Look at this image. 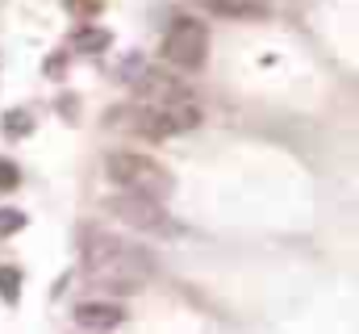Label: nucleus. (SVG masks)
<instances>
[{
	"instance_id": "f257e3e1",
	"label": "nucleus",
	"mask_w": 359,
	"mask_h": 334,
	"mask_svg": "<svg viewBox=\"0 0 359 334\" xmlns=\"http://www.w3.org/2000/svg\"><path fill=\"white\" fill-rule=\"evenodd\" d=\"M84 267L92 280H100L113 293H138L155 276V255L117 239V234L84 230Z\"/></svg>"
},
{
	"instance_id": "f03ea898",
	"label": "nucleus",
	"mask_w": 359,
	"mask_h": 334,
	"mask_svg": "<svg viewBox=\"0 0 359 334\" xmlns=\"http://www.w3.org/2000/svg\"><path fill=\"white\" fill-rule=\"evenodd\" d=\"M104 171H109V180H113L121 192L151 196V201H168V196H172V188H176L172 171L159 163V159L142 155V151H109Z\"/></svg>"
},
{
	"instance_id": "7ed1b4c3",
	"label": "nucleus",
	"mask_w": 359,
	"mask_h": 334,
	"mask_svg": "<svg viewBox=\"0 0 359 334\" xmlns=\"http://www.w3.org/2000/svg\"><path fill=\"white\" fill-rule=\"evenodd\" d=\"M117 72H121V80L138 92V105H176V100H192L188 88H184L172 72L151 67V63L138 59V55H130Z\"/></svg>"
},
{
	"instance_id": "20e7f679",
	"label": "nucleus",
	"mask_w": 359,
	"mask_h": 334,
	"mask_svg": "<svg viewBox=\"0 0 359 334\" xmlns=\"http://www.w3.org/2000/svg\"><path fill=\"white\" fill-rule=\"evenodd\" d=\"M163 55L168 63L180 67V72H201L205 67V55H209V29L205 21L196 17H176L168 38H163Z\"/></svg>"
},
{
	"instance_id": "39448f33",
	"label": "nucleus",
	"mask_w": 359,
	"mask_h": 334,
	"mask_svg": "<svg viewBox=\"0 0 359 334\" xmlns=\"http://www.w3.org/2000/svg\"><path fill=\"white\" fill-rule=\"evenodd\" d=\"M104 209H109L117 222H126V226H134V230H142V234H172V218H168L163 201L134 196V192H117V196L104 201Z\"/></svg>"
},
{
	"instance_id": "423d86ee",
	"label": "nucleus",
	"mask_w": 359,
	"mask_h": 334,
	"mask_svg": "<svg viewBox=\"0 0 359 334\" xmlns=\"http://www.w3.org/2000/svg\"><path fill=\"white\" fill-rule=\"evenodd\" d=\"M109 121H117V126H126L130 134H142V138H172V126H168L159 105H121V109L109 113Z\"/></svg>"
},
{
	"instance_id": "0eeeda50",
	"label": "nucleus",
	"mask_w": 359,
	"mask_h": 334,
	"mask_svg": "<svg viewBox=\"0 0 359 334\" xmlns=\"http://www.w3.org/2000/svg\"><path fill=\"white\" fill-rule=\"evenodd\" d=\"M126 322V309L113 305V301H80L76 305V326L92 334H109Z\"/></svg>"
},
{
	"instance_id": "6e6552de",
	"label": "nucleus",
	"mask_w": 359,
	"mask_h": 334,
	"mask_svg": "<svg viewBox=\"0 0 359 334\" xmlns=\"http://www.w3.org/2000/svg\"><path fill=\"white\" fill-rule=\"evenodd\" d=\"M205 8L217 17H259L268 13V0H205Z\"/></svg>"
},
{
	"instance_id": "1a4fd4ad",
	"label": "nucleus",
	"mask_w": 359,
	"mask_h": 334,
	"mask_svg": "<svg viewBox=\"0 0 359 334\" xmlns=\"http://www.w3.org/2000/svg\"><path fill=\"white\" fill-rule=\"evenodd\" d=\"M109 42H113V38H109V29H96V25H88V29H80V34H76V51H80V55H100Z\"/></svg>"
},
{
	"instance_id": "9d476101",
	"label": "nucleus",
	"mask_w": 359,
	"mask_h": 334,
	"mask_svg": "<svg viewBox=\"0 0 359 334\" xmlns=\"http://www.w3.org/2000/svg\"><path fill=\"white\" fill-rule=\"evenodd\" d=\"M17 293H21V272L17 267H0V297L17 301Z\"/></svg>"
},
{
	"instance_id": "9b49d317",
	"label": "nucleus",
	"mask_w": 359,
	"mask_h": 334,
	"mask_svg": "<svg viewBox=\"0 0 359 334\" xmlns=\"http://www.w3.org/2000/svg\"><path fill=\"white\" fill-rule=\"evenodd\" d=\"M4 134H8V138L29 134V113H21V109H17V113H8V117H4Z\"/></svg>"
},
{
	"instance_id": "f8f14e48",
	"label": "nucleus",
	"mask_w": 359,
	"mask_h": 334,
	"mask_svg": "<svg viewBox=\"0 0 359 334\" xmlns=\"http://www.w3.org/2000/svg\"><path fill=\"white\" fill-rule=\"evenodd\" d=\"M25 226V213H17V209H0V239L4 234H17Z\"/></svg>"
},
{
	"instance_id": "ddd939ff",
	"label": "nucleus",
	"mask_w": 359,
	"mask_h": 334,
	"mask_svg": "<svg viewBox=\"0 0 359 334\" xmlns=\"http://www.w3.org/2000/svg\"><path fill=\"white\" fill-rule=\"evenodd\" d=\"M17 180H21V171L13 159H0V192H13L17 188Z\"/></svg>"
}]
</instances>
